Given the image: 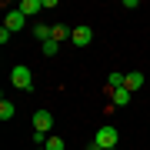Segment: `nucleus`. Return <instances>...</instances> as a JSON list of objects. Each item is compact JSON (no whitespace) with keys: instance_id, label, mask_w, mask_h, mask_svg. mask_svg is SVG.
<instances>
[{"instance_id":"nucleus-8","label":"nucleus","mask_w":150,"mask_h":150,"mask_svg":"<svg viewBox=\"0 0 150 150\" xmlns=\"http://www.w3.org/2000/svg\"><path fill=\"white\" fill-rule=\"evenodd\" d=\"M107 83H110V90H120V87L127 83V74H120V70H110V77H107Z\"/></svg>"},{"instance_id":"nucleus-15","label":"nucleus","mask_w":150,"mask_h":150,"mask_svg":"<svg viewBox=\"0 0 150 150\" xmlns=\"http://www.w3.org/2000/svg\"><path fill=\"white\" fill-rule=\"evenodd\" d=\"M33 150H47V147H33Z\"/></svg>"},{"instance_id":"nucleus-4","label":"nucleus","mask_w":150,"mask_h":150,"mask_svg":"<svg viewBox=\"0 0 150 150\" xmlns=\"http://www.w3.org/2000/svg\"><path fill=\"white\" fill-rule=\"evenodd\" d=\"M23 23H27V17H23L20 10H7V20H4V27L10 30V33H17V30H23Z\"/></svg>"},{"instance_id":"nucleus-12","label":"nucleus","mask_w":150,"mask_h":150,"mask_svg":"<svg viewBox=\"0 0 150 150\" xmlns=\"http://www.w3.org/2000/svg\"><path fill=\"white\" fill-rule=\"evenodd\" d=\"M40 50H43V57H54L57 50H60V43H57V40H47V43H43Z\"/></svg>"},{"instance_id":"nucleus-13","label":"nucleus","mask_w":150,"mask_h":150,"mask_svg":"<svg viewBox=\"0 0 150 150\" xmlns=\"http://www.w3.org/2000/svg\"><path fill=\"white\" fill-rule=\"evenodd\" d=\"M43 147H47V150H64L67 144H64L60 137H47V144H43Z\"/></svg>"},{"instance_id":"nucleus-11","label":"nucleus","mask_w":150,"mask_h":150,"mask_svg":"<svg viewBox=\"0 0 150 150\" xmlns=\"http://www.w3.org/2000/svg\"><path fill=\"white\" fill-rule=\"evenodd\" d=\"M13 113H17V107H13L10 100H0V120H10Z\"/></svg>"},{"instance_id":"nucleus-9","label":"nucleus","mask_w":150,"mask_h":150,"mask_svg":"<svg viewBox=\"0 0 150 150\" xmlns=\"http://www.w3.org/2000/svg\"><path fill=\"white\" fill-rule=\"evenodd\" d=\"M70 37H74V30H70V27H64V23H54V37H50V40H70Z\"/></svg>"},{"instance_id":"nucleus-3","label":"nucleus","mask_w":150,"mask_h":150,"mask_svg":"<svg viewBox=\"0 0 150 150\" xmlns=\"http://www.w3.org/2000/svg\"><path fill=\"white\" fill-rule=\"evenodd\" d=\"M50 127H54V113H50V110H37V113H33V130L47 134Z\"/></svg>"},{"instance_id":"nucleus-16","label":"nucleus","mask_w":150,"mask_h":150,"mask_svg":"<svg viewBox=\"0 0 150 150\" xmlns=\"http://www.w3.org/2000/svg\"><path fill=\"white\" fill-rule=\"evenodd\" d=\"M113 150H117V147H113Z\"/></svg>"},{"instance_id":"nucleus-1","label":"nucleus","mask_w":150,"mask_h":150,"mask_svg":"<svg viewBox=\"0 0 150 150\" xmlns=\"http://www.w3.org/2000/svg\"><path fill=\"white\" fill-rule=\"evenodd\" d=\"M10 83L17 87V90H33V70L27 64H17L10 70Z\"/></svg>"},{"instance_id":"nucleus-5","label":"nucleus","mask_w":150,"mask_h":150,"mask_svg":"<svg viewBox=\"0 0 150 150\" xmlns=\"http://www.w3.org/2000/svg\"><path fill=\"white\" fill-rule=\"evenodd\" d=\"M70 40H74V47H87V43L93 40V30L90 27H74V37Z\"/></svg>"},{"instance_id":"nucleus-14","label":"nucleus","mask_w":150,"mask_h":150,"mask_svg":"<svg viewBox=\"0 0 150 150\" xmlns=\"http://www.w3.org/2000/svg\"><path fill=\"white\" fill-rule=\"evenodd\" d=\"M87 150H100V147H97V144H90V147H87Z\"/></svg>"},{"instance_id":"nucleus-2","label":"nucleus","mask_w":150,"mask_h":150,"mask_svg":"<svg viewBox=\"0 0 150 150\" xmlns=\"http://www.w3.org/2000/svg\"><path fill=\"white\" fill-rule=\"evenodd\" d=\"M117 140H120L117 127H100V130H97V137H93V144L100 147V150H113V147H117Z\"/></svg>"},{"instance_id":"nucleus-6","label":"nucleus","mask_w":150,"mask_h":150,"mask_svg":"<svg viewBox=\"0 0 150 150\" xmlns=\"http://www.w3.org/2000/svg\"><path fill=\"white\" fill-rule=\"evenodd\" d=\"M17 10H20L23 17H33V13H40V10H43V0H23Z\"/></svg>"},{"instance_id":"nucleus-10","label":"nucleus","mask_w":150,"mask_h":150,"mask_svg":"<svg viewBox=\"0 0 150 150\" xmlns=\"http://www.w3.org/2000/svg\"><path fill=\"white\" fill-rule=\"evenodd\" d=\"M127 103H130V90H127V87L113 90V107H127Z\"/></svg>"},{"instance_id":"nucleus-7","label":"nucleus","mask_w":150,"mask_h":150,"mask_svg":"<svg viewBox=\"0 0 150 150\" xmlns=\"http://www.w3.org/2000/svg\"><path fill=\"white\" fill-rule=\"evenodd\" d=\"M123 87H127L130 93H134V90H140V87H144V74H140V70H134V74H127V83H123Z\"/></svg>"}]
</instances>
